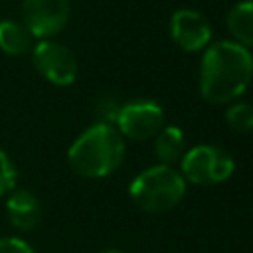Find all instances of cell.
Segmentation results:
<instances>
[{"label": "cell", "mask_w": 253, "mask_h": 253, "mask_svg": "<svg viewBox=\"0 0 253 253\" xmlns=\"http://www.w3.org/2000/svg\"><path fill=\"white\" fill-rule=\"evenodd\" d=\"M253 81V53L233 40L210 43L200 59L198 87L204 101L229 105L237 101Z\"/></svg>", "instance_id": "6da1fadb"}, {"label": "cell", "mask_w": 253, "mask_h": 253, "mask_svg": "<svg viewBox=\"0 0 253 253\" xmlns=\"http://www.w3.org/2000/svg\"><path fill=\"white\" fill-rule=\"evenodd\" d=\"M126 144L115 125L93 123L69 146V168L87 180L111 176L125 160Z\"/></svg>", "instance_id": "7a4b0ae2"}, {"label": "cell", "mask_w": 253, "mask_h": 253, "mask_svg": "<svg viewBox=\"0 0 253 253\" xmlns=\"http://www.w3.org/2000/svg\"><path fill=\"white\" fill-rule=\"evenodd\" d=\"M186 188L188 182L176 166L154 164L130 180L128 196L146 213H166L184 200Z\"/></svg>", "instance_id": "3957f363"}, {"label": "cell", "mask_w": 253, "mask_h": 253, "mask_svg": "<svg viewBox=\"0 0 253 253\" xmlns=\"http://www.w3.org/2000/svg\"><path fill=\"white\" fill-rule=\"evenodd\" d=\"M178 164L184 180L196 186L221 184L229 180L235 172L233 156L213 144H196L192 148H186Z\"/></svg>", "instance_id": "277c9868"}, {"label": "cell", "mask_w": 253, "mask_h": 253, "mask_svg": "<svg viewBox=\"0 0 253 253\" xmlns=\"http://www.w3.org/2000/svg\"><path fill=\"white\" fill-rule=\"evenodd\" d=\"M32 63L36 71L51 85L69 87L77 79V59L73 51L55 42V40H40L32 45Z\"/></svg>", "instance_id": "5b68a950"}, {"label": "cell", "mask_w": 253, "mask_h": 253, "mask_svg": "<svg viewBox=\"0 0 253 253\" xmlns=\"http://www.w3.org/2000/svg\"><path fill=\"white\" fill-rule=\"evenodd\" d=\"M164 126V111L150 99H134L121 105L115 128L128 140H152Z\"/></svg>", "instance_id": "8992f818"}, {"label": "cell", "mask_w": 253, "mask_h": 253, "mask_svg": "<svg viewBox=\"0 0 253 253\" xmlns=\"http://www.w3.org/2000/svg\"><path fill=\"white\" fill-rule=\"evenodd\" d=\"M69 14V0H22V24L38 40H51L63 32Z\"/></svg>", "instance_id": "52a82bcc"}, {"label": "cell", "mask_w": 253, "mask_h": 253, "mask_svg": "<svg viewBox=\"0 0 253 253\" xmlns=\"http://www.w3.org/2000/svg\"><path fill=\"white\" fill-rule=\"evenodd\" d=\"M170 38L182 51H204L211 43L210 20L192 8H180L170 16Z\"/></svg>", "instance_id": "ba28073f"}, {"label": "cell", "mask_w": 253, "mask_h": 253, "mask_svg": "<svg viewBox=\"0 0 253 253\" xmlns=\"http://www.w3.org/2000/svg\"><path fill=\"white\" fill-rule=\"evenodd\" d=\"M6 215L18 231H32L42 219L40 198L28 188H14L6 198Z\"/></svg>", "instance_id": "9c48e42d"}, {"label": "cell", "mask_w": 253, "mask_h": 253, "mask_svg": "<svg viewBox=\"0 0 253 253\" xmlns=\"http://www.w3.org/2000/svg\"><path fill=\"white\" fill-rule=\"evenodd\" d=\"M152 150L158 158V164L174 166L176 162H180L186 152V136L182 128L176 125H164L160 132L152 138Z\"/></svg>", "instance_id": "30bf717a"}, {"label": "cell", "mask_w": 253, "mask_h": 253, "mask_svg": "<svg viewBox=\"0 0 253 253\" xmlns=\"http://www.w3.org/2000/svg\"><path fill=\"white\" fill-rule=\"evenodd\" d=\"M227 32L233 42L251 49L253 47V0H241L225 16Z\"/></svg>", "instance_id": "8fae6325"}, {"label": "cell", "mask_w": 253, "mask_h": 253, "mask_svg": "<svg viewBox=\"0 0 253 253\" xmlns=\"http://www.w3.org/2000/svg\"><path fill=\"white\" fill-rule=\"evenodd\" d=\"M32 34L22 22L0 20V49L8 55H24L32 49Z\"/></svg>", "instance_id": "7c38bea8"}, {"label": "cell", "mask_w": 253, "mask_h": 253, "mask_svg": "<svg viewBox=\"0 0 253 253\" xmlns=\"http://www.w3.org/2000/svg\"><path fill=\"white\" fill-rule=\"evenodd\" d=\"M225 123L235 132H253V105L243 101H233L225 109Z\"/></svg>", "instance_id": "4fadbf2b"}, {"label": "cell", "mask_w": 253, "mask_h": 253, "mask_svg": "<svg viewBox=\"0 0 253 253\" xmlns=\"http://www.w3.org/2000/svg\"><path fill=\"white\" fill-rule=\"evenodd\" d=\"M18 184V170L12 158L0 148V198L8 196Z\"/></svg>", "instance_id": "5bb4252c"}, {"label": "cell", "mask_w": 253, "mask_h": 253, "mask_svg": "<svg viewBox=\"0 0 253 253\" xmlns=\"http://www.w3.org/2000/svg\"><path fill=\"white\" fill-rule=\"evenodd\" d=\"M97 117H99V121L97 123H107V125H115V121H117V115H119V109H121V105L113 99V97H109V95H105V97H101L99 101H97Z\"/></svg>", "instance_id": "9a60e30c"}, {"label": "cell", "mask_w": 253, "mask_h": 253, "mask_svg": "<svg viewBox=\"0 0 253 253\" xmlns=\"http://www.w3.org/2000/svg\"><path fill=\"white\" fill-rule=\"evenodd\" d=\"M0 253H36L34 247L14 235H4L0 237Z\"/></svg>", "instance_id": "2e32d148"}, {"label": "cell", "mask_w": 253, "mask_h": 253, "mask_svg": "<svg viewBox=\"0 0 253 253\" xmlns=\"http://www.w3.org/2000/svg\"><path fill=\"white\" fill-rule=\"evenodd\" d=\"M99 253H123V251L117 249V247H105V249H101Z\"/></svg>", "instance_id": "e0dca14e"}]
</instances>
